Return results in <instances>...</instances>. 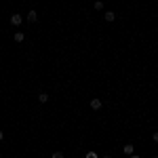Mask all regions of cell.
<instances>
[{"label": "cell", "mask_w": 158, "mask_h": 158, "mask_svg": "<svg viewBox=\"0 0 158 158\" xmlns=\"http://www.w3.org/2000/svg\"><path fill=\"white\" fill-rule=\"evenodd\" d=\"M11 23H13V25H17V28H19V25H21V23H23V17H21V15H19V13H15V15H11Z\"/></svg>", "instance_id": "6da1fadb"}, {"label": "cell", "mask_w": 158, "mask_h": 158, "mask_svg": "<svg viewBox=\"0 0 158 158\" xmlns=\"http://www.w3.org/2000/svg\"><path fill=\"white\" fill-rule=\"evenodd\" d=\"M122 150H124V154H127V156H133V154H135V148H133V143H127Z\"/></svg>", "instance_id": "7a4b0ae2"}, {"label": "cell", "mask_w": 158, "mask_h": 158, "mask_svg": "<svg viewBox=\"0 0 158 158\" xmlns=\"http://www.w3.org/2000/svg\"><path fill=\"white\" fill-rule=\"evenodd\" d=\"M25 19H28L30 23H34V21L38 19V13H36V11H30V13H28V17H25Z\"/></svg>", "instance_id": "3957f363"}, {"label": "cell", "mask_w": 158, "mask_h": 158, "mask_svg": "<svg viewBox=\"0 0 158 158\" xmlns=\"http://www.w3.org/2000/svg\"><path fill=\"white\" fill-rule=\"evenodd\" d=\"M116 19V13L114 11H106V21H114Z\"/></svg>", "instance_id": "277c9868"}, {"label": "cell", "mask_w": 158, "mask_h": 158, "mask_svg": "<svg viewBox=\"0 0 158 158\" xmlns=\"http://www.w3.org/2000/svg\"><path fill=\"white\" fill-rule=\"evenodd\" d=\"M91 108H93V110H99V108H101V99H97V97H95V99L91 101Z\"/></svg>", "instance_id": "5b68a950"}, {"label": "cell", "mask_w": 158, "mask_h": 158, "mask_svg": "<svg viewBox=\"0 0 158 158\" xmlns=\"http://www.w3.org/2000/svg\"><path fill=\"white\" fill-rule=\"evenodd\" d=\"M13 38H15V42H23V38H25V36H23V32H15V36H13Z\"/></svg>", "instance_id": "8992f818"}, {"label": "cell", "mask_w": 158, "mask_h": 158, "mask_svg": "<svg viewBox=\"0 0 158 158\" xmlns=\"http://www.w3.org/2000/svg\"><path fill=\"white\" fill-rule=\"evenodd\" d=\"M38 101H40V103H46V101H48V95H46V93H40V95H38Z\"/></svg>", "instance_id": "52a82bcc"}, {"label": "cell", "mask_w": 158, "mask_h": 158, "mask_svg": "<svg viewBox=\"0 0 158 158\" xmlns=\"http://www.w3.org/2000/svg\"><path fill=\"white\" fill-rule=\"evenodd\" d=\"M95 9H97V11L103 9V2H101V0H97V2H95Z\"/></svg>", "instance_id": "ba28073f"}, {"label": "cell", "mask_w": 158, "mask_h": 158, "mask_svg": "<svg viewBox=\"0 0 158 158\" xmlns=\"http://www.w3.org/2000/svg\"><path fill=\"white\" fill-rule=\"evenodd\" d=\"M53 158H63V152H53Z\"/></svg>", "instance_id": "9c48e42d"}, {"label": "cell", "mask_w": 158, "mask_h": 158, "mask_svg": "<svg viewBox=\"0 0 158 158\" xmlns=\"http://www.w3.org/2000/svg\"><path fill=\"white\" fill-rule=\"evenodd\" d=\"M152 139H154L156 143H158V131H154V133H152Z\"/></svg>", "instance_id": "30bf717a"}, {"label": "cell", "mask_w": 158, "mask_h": 158, "mask_svg": "<svg viewBox=\"0 0 158 158\" xmlns=\"http://www.w3.org/2000/svg\"><path fill=\"white\" fill-rule=\"evenodd\" d=\"M86 158H97V154H95V152H89V154H86Z\"/></svg>", "instance_id": "8fae6325"}, {"label": "cell", "mask_w": 158, "mask_h": 158, "mask_svg": "<svg viewBox=\"0 0 158 158\" xmlns=\"http://www.w3.org/2000/svg\"><path fill=\"white\" fill-rule=\"evenodd\" d=\"M2 137H4V133H2V131H0V141H2Z\"/></svg>", "instance_id": "7c38bea8"}, {"label": "cell", "mask_w": 158, "mask_h": 158, "mask_svg": "<svg viewBox=\"0 0 158 158\" xmlns=\"http://www.w3.org/2000/svg\"><path fill=\"white\" fill-rule=\"evenodd\" d=\"M131 158H139V156H135V154H133V156H131Z\"/></svg>", "instance_id": "4fadbf2b"}, {"label": "cell", "mask_w": 158, "mask_h": 158, "mask_svg": "<svg viewBox=\"0 0 158 158\" xmlns=\"http://www.w3.org/2000/svg\"><path fill=\"white\" fill-rule=\"evenodd\" d=\"M154 158H158V156H154Z\"/></svg>", "instance_id": "5bb4252c"}]
</instances>
